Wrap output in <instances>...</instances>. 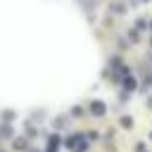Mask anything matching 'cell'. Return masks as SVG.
I'll use <instances>...</instances> for the list:
<instances>
[{"instance_id":"cell-1","label":"cell","mask_w":152,"mask_h":152,"mask_svg":"<svg viewBox=\"0 0 152 152\" xmlns=\"http://www.w3.org/2000/svg\"><path fill=\"white\" fill-rule=\"evenodd\" d=\"M90 112H93V114H97V116H102V114H104L102 102H93V104H90Z\"/></svg>"},{"instance_id":"cell-2","label":"cell","mask_w":152,"mask_h":152,"mask_svg":"<svg viewBox=\"0 0 152 152\" xmlns=\"http://www.w3.org/2000/svg\"><path fill=\"white\" fill-rule=\"evenodd\" d=\"M112 12H116V14H121V12H124V5H121V2H116V5H112Z\"/></svg>"},{"instance_id":"cell-3","label":"cell","mask_w":152,"mask_h":152,"mask_svg":"<svg viewBox=\"0 0 152 152\" xmlns=\"http://www.w3.org/2000/svg\"><path fill=\"white\" fill-rule=\"evenodd\" d=\"M126 88H128V90L135 88V81H133V78H126Z\"/></svg>"}]
</instances>
